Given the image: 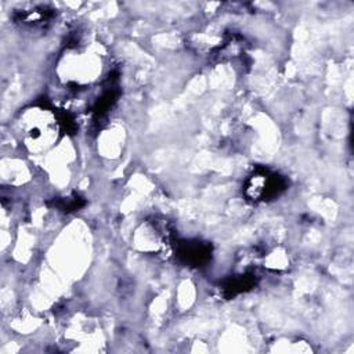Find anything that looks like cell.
Wrapping results in <instances>:
<instances>
[{
    "instance_id": "1",
    "label": "cell",
    "mask_w": 354,
    "mask_h": 354,
    "mask_svg": "<svg viewBox=\"0 0 354 354\" xmlns=\"http://www.w3.org/2000/svg\"><path fill=\"white\" fill-rule=\"evenodd\" d=\"M285 189V180L275 173L259 170L252 174L245 185V194L252 201H267L278 196Z\"/></svg>"
},
{
    "instance_id": "2",
    "label": "cell",
    "mask_w": 354,
    "mask_h": 354,
    "mask_svg": "<svg viewBox=\"0 0 354 354\" xmlns=\"http://www.w3.org/2000/svg\"><path fill=\"white\" fill-rule=\"evenodd\" d=\"M177 254L184 263L191 266H199L209 259L210 248L201 242H184L178 245Z\"/></svg>"
},
{
    "instance_id": "3",
    "label": "cell",
    "mask_w": 354,
    "mask_h": 354,
    "mask_svg": "<svg viewBox=\"0 0 354 354\" xmlns=\"http://www.w3.org/2000/svg\"><path fill=\"white\" fill-rule=\"evenodd\" d=\"M253 283H254L253 275L246 274V275H241V277H235V278L230 279L224 289L228 292L230 296H234V295H236L239 292H243V290L249 289Z\"/></svg>"
}]
</instances>
